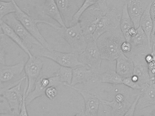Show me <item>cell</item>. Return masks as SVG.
<instances>
[{
	"mask_svg": "<svg viewBox=\"0 0 155 116\" xmlns=\"http://www.w3.org/2000/svg\"><path fill=\"white\" fill-rule=\"evenodd\" d=\"M126 41L120 26L111 31L102 34L97 40L101 58L113 62L123 53L121 46Z\"/></svg>",
	"mask_w": 155,
	"mask_h": 116,
	"instance_id": "1",
	"label": "cell"
},
{
	"mask_svg": "<svg viewBox=\"0 0 155 116\" xmlns=\"http://www.w3.org/2000/svg\"><path fill=\"white\" fill-rule=\"evenodd\" d=\"M52 27L69 44L73 52L79 55L85 49L87 42L78 22L68 27H59L54 24Z\"/></svg>",
	"mask_w": 155,
	"mask_h": 116,
	"instance_id": "2",
	"label": "cell"
},
{
	"mask_svg": "<svg viewBox=\"0 0 155 116\" xmlns=\"http://www.w3.org/2000/svg\"><path fill=\"white\" fill-rule=\"evenodd\" d=\"M13 2L15 7V15L16 18L26 28V30L45 47L48 50H52L50 44L47 42L45 38L40 32L37 26L38 23H45L52 26L54 24L45 21L34 19L29 15L27 13L23 11L19 6L15 0H11Z\"/></svg>",
	"mask_w": 155,
	"mask_h": 116,
	"instance_id": "3",
	"label": "cell"
},
{
	"mask_svg": "<svg viewBox=\"0 0 155 116\" xmlns=\"http://www.w3.org/2000/svg\"><path fill=\"white\" fill-rule=\"evenodd\" d=\"M104 13L93 6L87 9L80 16L78 22L87 42L94 40L93 34L100 18Z\"/></svg>",
	"mask_w": 155,
	"mask_h": 116,
	"instance_id": "4",
	"label": "cell"
},
{
	"mask_svg": "<svg viewBox=\"0 0 155 116\" xmlns=\"http://www.w3.org/2000/svg\"><path fill=\"white\" fill-rule=\"evenodd\" d=\"M38 56L51 59L61 66L74 68L84 65L78 60V55L74 53H63L53 50H48L44 47L38 49Z\"/></svg>",
	"mask_w": 155,
	"mask_h": 116,
	"instance_id": "5",
	"label": "cell"
},
{
	"mask_svg": "<svg viewBox=\"0 0 155 116\" xmlns=\"http://www.w3.org/2000/svg\"><path fill=\"white\" fill-rule=\"evenodd\" d=\"M122 14L116 8L107 9L106 13L100 18L93 34V39L96 41L102 34L111 31L120 26Z\"/></svg>",
	"mask_w": 155,
	"mask_h": 116,
	"instance_id": "6",
	"label": "cell"
},
{
	"mask_svg": "<svg viewBox=\"0 0 155 116\" xmlns=\"http://www.w3.org/2000/svg\"><path fill=\"white\" fill-rule=\"evenodd\" d=\"M78 57L79 61L84 65L100 74L102 59L96 41L93 40L87 42L85 50L78 55Z\"/></svg>",
	"mask_w": 155,
	"mask_h": 116,
	"instance_id": "7",
	"label": "cell"
},
{
	"mask_svg": "<svg viewBox=\"0 0 155 116\" xmlns=\"http://www.w3.org/2000/svg\"><path fill=\"white\" fill-rule=\"evenodd\" d=\"M24 41L29 50L33 47H44L16 18L15 13L8 14L2 19Z\"/></svg>",
	"mask_w": 155,
	"mask_h": 116,
	"instance_id": "8",
	"label": "cell"
},
{
	"mask_svg": "<svg viewBox=\"0 0 155 116\" xmlns=\"http://www.w3.org/2000/svg\"><path fill=\"white\" fill-rule=\"evenodd\" d=\"M23 77L13 86L5 89L1 95L8 102L13 115H19L23 98L21 86L23 81L26 79Z\"/></svg>",
	"mask_w": 155,
	"mask_h": 116,
	"instance_id": "9",
	"label": "cell"
},
{
	"mask_svg": "<svg viewBox=\"0 0 155 116\" xmlns=\"http://www.w3.org/2000/svg\"><path fill=\"white\" fill-rule=\"evenodd\" d=\"M71 88L78 92L83 97L84 102L85 109L77 114L78 116H97L99 108L100 96L95 93L87 90L78 88L70 85H64Z\"/></svg>",
	"mask_w": 155,
	"mask_h": 116,
	"instance_id": "10",
	"label": "cell"
},
{
	"mask_svg": "<svg viewBox=\"0 0 155 116\" xmlns=\"http://www.w3.org/2000/svg\"><path fill=\"white\" fill-rule=\"evenodd\" d=\"M29 57L24 68L27 80L26 96L34 88L35 85L40 76L44 65L43 61L37 55H33Z\"/></svg>",
	"mask_w": 155,
	"mask_h": 116,
	"instance_id": "11",
	"label": "cell"
},
{
	"mask_svg": "<svg viewBox=\"0 0 155 116\" xmlns=\"http://www.w3.org/2000/svg\"><path fill=\"white\" fill-rule=\"evenodd\" d=\"M63 85L59 78L53 75L51 77L45 76L38 78L35 85L34 88L26 97V105H28L37 98L45 95V91L50 86H57Z\"/></svg>",
	"mask_w": 155,
	"mask_h": 116,
	"instance_id": "12",
	"label": "cell"
},
{
	"mask_svg": "<svg viewBox=\"0 0 155 116\" xmlns=\"http://www.w3.org/2000/svg\"><path fill=\"white\" fill-rule=\"evenodd\" d=\"M125 55L133 60L134 65L133 75L138 77V83L141 86L146 84H150V74L145 59L146 55L131 52Z\"/></svg>",
	"mask_w": 155,
	"mask_h": 116,
	"instance_id": "13",
	"label": "cell"
},
{
	"mask_svg": "<svg viewBox=\"0 0 155 116\" xmlns=\"http://www.w3.org/2000/svg\"><path fill=\"white\" fill-rule=\"evenodd\" d=\"M99 74L85 65L74 68H73L72 79L70 85L74 86L78 84L87 85L96 83Z\"/></svg>",
	"mask_w": 155,
	"mask_h": 116,
	"instance_id": "14",
	"label": "cell"
},
{
	"mask_svg": "<svg viewBox=\"0 0 155 116\" xmlns=\"http://www.w3.org/2000/svg\"><path fill=\"white\" fill-rule=\"evenodd\" d=\"M100 100L102 104L111 108L110 115L113 116H125L132 104V103H130L122 93L117 94L111 102L101 97Z\"/></svg>",
	"mask_w": 155,
	"mask_h": 116,
	"instance_id": "15",
	"label": "cell"
},
{
	"mask_svg": "<svg viewBox=\"0 0 155 116\" xmlns=\"http://www.w3.org/2000/svg\"><path fill=\"white\" fill-rule=\"evenodd\" d=\"M129 42L132 46L130 52L144 55L152 52V48L147 36L140 26L137 29L136 34L131 37Z\"/></svg>",
	"mask_w": 155,
	"mask_h": 116,
	"instance_id": "16",
	"label": "cell"
},
{
	"mask_svg": "<svg viewBox=\"0 0 155 116\" xmlns=\"http://www.w3.org/2000/svg\"><path fill=\"white\" fill-rule=\"evenodd\" d=\"M141 87L140 97L134 116L144 108L155 104V85L151 83L146 84L141 86Z\"/></svg>",
	"mask_w": 155,
	"mask_h": 116,
	"instance_id": "17",
	"label": "cell"
},
{
	"mask_svg": "<svg viewBox=\"0 0 155 116\" xmlns=\"http://www.w3.org/2000/svg\"><path fill=\"white\" fill-rule=\"evenodd\" d=\"M24 61L12 65H0V84L9 83L21 75L24 68Z\"/></svg>",
	"mask_w": 155,
	"mask_h": 116,
	"instance_id": "18",
	"label": "cell"
},
{
	"mask_svg": "<svg viewBox=\"0 0 155 116\" xmlns=\"http://www.w3.org/2000/svg\"><path fill=\"white\" fill-rule=\"evenodd\" d=\"M66 26H71L73 17L78 9L72 0H54Z\"/></svg>",
	"mask_w": 155,
	"mask_h": 116,
	"instance_id": "19",
	"label": "cell"
},
{
	"mask_svg": "<svg viewBox=\"0 0 155 116\" xmlns=\"http://www.w3.org/2000/svg\"><path fill=\"white\" fill-rule=\"evenodd\" d=\"M116 61V71L122 78L131 77L133 75L134 65L131 58L123 53Z\"/></svg>",
	"mask_w": 155,
	"mask_h": 116,
	"instance_id": "20",
	"label": "cell"
},
{
	"mask_svg": "<svg viewBox=\"0 0 155 116\" xmlns=\"http://www.w3.org/2000/svg\"><path fill=\"white\" fill-rule=\"evenodd\" d=\"M127 10L129 16L137 29L140 26V20L145 9L141 0H127Z\"/></svg>",
	"mask_w": 155,
	"mask_h": 116,
	"instance_id": "21",
	"label": "cell"
},
{
	"mask_svg": "<svg viewBox=\"0 0 155 116\" xmlns=\"http://www.w3.org/2000/svg\"><path fill=\"white\" fill-rule=\"evenodd\" d=\"M0 24L1 30L5 35L12 39L25 53L28 55L29 57H31L33 55L25 43L8 24L3 20L0 21Z\"/></svg>",
	"mask_w": 155,
	"mask_h": 116,
	"instance_id": "22",
	"label": "cell"
},
{
	"mask_svg": "<svg viewBox=\"0 0 155 116\" xmlns=\"http://www.w3.org/2000/svg\"><path fill=\"white\" fill-rule=\"evenodd\" d=\"M43 12L56 21L61 26H66L54 0H45L43 7Z\"/></svg>",
	"mask_w": 155,
	"mask_h": 116,
	"instance_id": "23",
	"label": "cell"
},
{
	"mask_svg": "<svg viewBox=\"0 0 155 116\" xmlns=\"http://www.w3.org/2000/svg\"><path fill=\"white\" fill-rule=\"evenodd\" d=\"M151 2L147 5L141 16L140 20V26L142 28L147 36L149 44L151 46V35L153 28V23L150 15V10Z\"/></svg>",
	"mask_w": 155,
	"mask_h": 116,
	"instance_id": "24",
	"label": "cell"
},
{
	"mask_svg": "<svg viewBox=\"0 0 155 116\" xmlns=\"http://www.w3.org/2000/svg\"><path fill=\"white\" fill-rule=\"evenodd\" d=\"M120 27L127 41L129 42L130 39L128 36V31L131 28L135 27V26L134 22L127 12L126 2L124 4L122 9Z\"/></svg>",
	"mask_w": 155,
	"mask_h": 116,
	"instance_id": "25",
	"label": "cell"
},
{
	"mask_svg": "<svg viewBox=\"0 0 155 116\" xmlns=\"http://www.w3.org/2000/svg\"><path fill=\"white\" fill-rule=\"evenodd\" d=\"M97 82L117 85L123 84V78L115 70L109 69L104 73L99 74Z\"/></svg>",
	"mask_w": 155,
	"mask_h": 116,
	"instance_id": "26",
	"label": "cell"
},
{
	"mask_svg": "<svg viewBox=\"0 0 155 116\" xmlns=\"http://www.w3.org/2000/svg\"><path fill=\"white\" fill-rule=\"evenodd\" d=\"M53 75L58 77L63 85L65 84L71 85L72 79L73 68L68 67L61 66Z\"/></svg>",
	"mask_w": 155,
	"mask_h": 116,
	"instance_id": "27",
	"label": "cell"
},
{
	"mask_svg": "<svg viewBox=\"0 0 155 116\" xmlns=\"http://www.w3.org/2000/svg\"><path fill=\"white\" fill-rule=\"evenodd\" d=\"M101 0H84L83 4L73 17L71 25L77 23L82 14L89 7L98 3Z\"/></svg>",
	"mask_w": 155,
	"mask_h": 116,
	"instance_id": "28",
	"label": "cell"
},
{
	"mask_svg": "<svg viewBox=\"0 0 155 116\" xmlns=\"http://www.w3.org/2000/svg\"><path fill=\"white\" fill-rule=\"evenodd\" d=\"M15 12V7L12 1H0V21L4 17Z\"/></svg>",
	"mask_w": 155,
	"mask_h": 116,
	"instance_id": "29",
	"label": "cell"
},
{
	"mask_svg": "<svg viewBox=\"0 0 155 116\" xmlns=\"http://www.w3.org/2000/svg\"><path fill=\"white\" fill-rule=\"evenodd\" d=\"M123 84L126 86L134 90H141V85L137 82H135L131 77L123 78Z\"/></svg>",
	"mask_w": 155,
	"mask_h": 116,
	"instance_id": "30",
	"label": "cell"
},
{
	"mask_svg": "<svg viewBox=\"0 0 155 116\" xmlns=\"http://www.w3.org/2000/svg\"><path fill=\"white\" fill-rule=\"evenodd\" d=\"M134 116H155V104L144 108Z\"/></svg>",
	"mask_w": 155,
	"mask_h": 116,
	"instance_id": "31",
	"label": "cell"
},
{
	"mask_svg": "<svg viewBox=\"0 0 155 116\" xmlns=\"http://www.w3.org/2000/svg\"><path fill=\"white\" fill-rule=\"evenodd\" d=\"M27 85L25 86L23 92V98L22 100L21 105V110H20V116H28V112L26 108V92L27 89Z\"/></svg>",
	"mask_w": 155,
	"mask_h": 116,
	"instance_id": "32",
	"label": "cell"
},
{
	"mask_svg": "<svg viewBox=\"0 0 155 116\" xmlns=\"http://www.w3.org/2000/svg\"><path fill=\"white\" fill-rule=\"evenodd\" d=\"M58 91L56 87L50 86L46 89L45 95L50 100H53L58 95Z\"/></svg>",
	"mask_w": 155,
	"mask_h": 116,
	"instance_id": "33",
	"label": "cell"
},
{
	"mask_svg": "<svg viewBox=\"0 0 155 116\" xmlns=\"http://www.w3.org/2000/svg\"><path fill=\"white\" fill-rule=\"evenodd\" d=\"M140 94H138L136 97L135 98L134 101H133V103H132L131 106L129 108L126 114H125L124 116H133L134 115L135 112L136 107L137 104V102H138V99H139V97H140Z\"/></svg>",
	"mask_w": 155,
	"mask_h": 116,
	"instance_id": "34",
	"label": "cell"
},
{
	"mask_svg": "<svg viewBox=\"0 0 155 116\" xmlns=\"http://www.w3.org/2000/svg\"><path fill=\"white\" fill-rule=\"evenodd\" d=\"M121 51L123 52V53L124 54L129 53L132 50V46L131 44L129 42H124L122 43L121 46Z\"/></svg>",
	"mask_w": 155,
	"mask_h": 116,
	"instance_id": "35",
	"label": "cell"
},
{
	"mask_svg": "<svg viewBox=\"0 0 155 116\" xmlns=\"http://www.w3.org/2000/svg\"><path fill=\"white\" fill-rule=\"evenodd\" d=\"M150 12L153 23V28L152 33L153 34L155 32V0H153L152 2H151Z\"/></svg>",
	"mask_w": 155,
	"mask_h": 116,
	"instance_id": "36",
	"label": "cell"
},
{
	"mask_svg": "<svg viewBox=\"0 0 155 116\" xmlns=\"http://www.w3.org/2000/svg\"><path fill=\"white\" fill-rule=\"evenodd\" d=\"M147 66L151 78L155 74V58L152 62L147 64Z\"/></svg>",
	"mask_w": 155,
	"mask_h": 116,
	"instance_id": "37",
	"label": "cell"
},
{
	"mask_svg": "<svg viewBox=\"0 0 155 116\" xmlns=\"http://www.w3.org/2000/svg\"><path fill=\"white\" fill-rule=\"evenodd\" d=\"M5 55L4 48L0 42V65H5Z\"/></svg>",
	"mask_w": 155,
	"mask_h": 116,
	"instance_id": "38",
	"label": "cell"
},
{
	"mask_svg": "<svg viewBox=\"0 0 155 116\" xmlns=\"http://www.w3.org/2000/svg\"><path fill=\"white\" fill-rule=\"evenodd\" d=\"M150 42L152 51L154 52L155 53V32L151 34Z\"/></svg>",
	"mask_w": 155,
	"mask_h": 116,
	"instance_id": "39",
	"label": "cell"
},
{
	"mask_svg": "<svg viewBox=\"0 0 155 116\" xmlns=\"http://www.w3.org/2000/svg\"><path fill=\"white\" fill-rule=\"evenodd\" d=\"M17 82H15V83H13V84H11V85H10L4 88H2V89H0V95H1V94H2V92H3L5 90V89H6V88H8L9 87H11L13 86L14 85H15V84L17 83Z\"/></svg>",
	"mask_w": 155,
	"mask_h": 116,
	"instance_id": "40",
	"label": "cell"
},
{
	"mask_svg": "<svg viewBox=\"0 0 155 116\" xmlns=\"http://www.w3.org/2000/svg\"><path fill=\"white\" fill-rule=\"evenodd\" d=\"M150 83L154 84V85H155V74L153 77H151V78H150Z\"/></svg>",
	"mask_w": 155,
	"mask_h": 116,
	"instance_id": "41",
	"label": "cell"
},
{
	"mask_svg": "<svg viewBox=\"0 0 155 116\" xmlns=\"http://www.w3.org/2000/svg\"><path fill=\"white\" fill-rule=\"evenodd\" d=\"M5 35L3 33H0V37H3L5 36Z\"/></svg>",
	"mask_w": 155,
	"mask_h": 116,
	"instance_id": "42",
	"label": "cell"
},
{
	"mask_svg": "<svg viewBox=\"0 0 155 116\" xmlns=\"http://www.w3.org/2000/svg\"><path fill=\"white\" fill-rule=\"evenodd\" d=\"M0 1H10L11 0H0Z\"/></svg>",
	"mask_w": 155,
	"mask_h": 116,
	"instance_id": "43",
	"label": "cell"
},
{
	"mask_svg": "<svg viewBox=\"0 0 155 116\" xmlns=\"http://www.w3.org/2000/svg\"><path fill=\"white\" fill-rule=\"evenodd\" d=\"M0 30H1V24H0Z\"/></svg>",
	"mask_w": 155,
	"mask_h": 116,
	"instance_id": "44",
	"label": "cell"
},
{
	"mask_svg": "<svg viewBox=\"0 0 155 116\" xmlns=\"http://www.w3.org/2000/svg\"><path fill=\"white\" fill-rule=\"evenodd\" d=\"M79 1H83V2H84V0H79Z\"/></svg>",
	"mask_w": 155,
	"mask_h": 116,
	"instance_id": "45",
	"label": "cell"
}]
</instances>
